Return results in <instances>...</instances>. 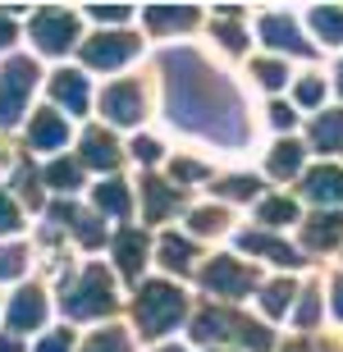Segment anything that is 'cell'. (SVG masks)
Wrapping results in <instances>:
<instances>
[{
  "label": "cell",
  "mask_w": 343,
  "mask_h": 352,
  "mask_svg": "<svg viewBox=\"0 0 343 352\" xmlns=\"http://www.w3.org/2000/svg\"><path fill=\"white\" fill-rule=\"evenodd\" d=\"M46 320V298H41L37 288H19L10 302V325L14 329H37Z\"/></svg>",
  "instance_id": "11"
},
{
  "label": "cell",
  "mask_w": 343,
  "mask_h": 352,
  "mask_svg": "<svg viewBox=\"0 0 343 352\" xmlns=\"http://www.w3.org/2000/svg\"><path fill=\"white\" fill-rule=\"evenodd\" d=\"M298 101H302V105H320V101H325V82H320L316 74H307V78L298 82Z\"/></svg>",
  "instance_id": "31"
},
{
  "label": "cell",
  "mask_w": 343,
  "mask_h": 352,
  "mask_svg": "<svg viewBox=\"0 0 343 352\" xmlns=\"http://www.w3.org/2000/svg\"><path fill=\"white\" fill-rule=\"evenodd\" d=\"M92 19H106V23H124V19H129V10H124V5H106V10H101V5H92Z\"/></svg>",
  "instance_id": "36"
},
{
  "label": "cell",
  "mask_w": 343,
  "mask_h": 352,
  "mask_svg": "<svg viewBox=\"0 0 343 352\" xmlns=\"http://www.w3.org/2000/svg\"><path fill=\"white\" fill-rule=\"evenodd\" d=\"M302 192L311 197V201H343V170H334V165L311 170L302 179Z\"/></svg>",
  "instance_id": "13"
},
{
  "label": "cell",
  "mask_w": 343,
  "mask_h": 352,
  "mask_svg": "<svg viewBox=\"0 0 343 352\" xmlns=\"http://www.w3.org/2000/svg\"><path fill=\"white\" fill-rule=\"evenodd\" d=\"M110 307H115V288H110V274L101 265H87L78 274V284L65 293V311L74 320H92V316L110 311Z\"/></svg>",
  "instance_id": "3"
},
{
  "label": "cell",
  "mask_w": 343,
  "mask_h": 352,
  "mask_svg": "<svg viewBox=\"0 0 343 352\" xmlns=\"http://www.w3.org/2000/svg\"><path fill=\"white\" fill-rule=\"evenodd\" d=\"M256 78H261V87H284V82H289V65H279V60H256Z\"/></svg>",
  "instance_id": "27"
},
{
  "label": "cell",
  "mask_w": 343,
  "mask_h": 352,
  "mask_svg": "<svg viewBox=\"0 0 343 352\" xmlns=\"http://www.w3.org/2000/svg\"><path fill=\"white\" fill-rule=\"evenodd\" d=\"M65 142H69V124H65V115H55V110H41V115L32 119V129H27V146H32V151H60Z\"/></svg>",
  "instance_id": "9"
},
{
  "label": "cell",
  "mask_w": 343,
  "mask_h": 352,
  "mask_svg": "<svg viewBox=\"0 0 343 352\" xmlns=\"http://www.w3.org/2000/svg\"><path fill=\"white\" fill-rule=\"evenodd\" d=\"M137 51H142V41L133 32H101V37L82 41V60L92 69H119V65H129Z\"/></svg>",
  "instance_id": "5"
},
{
  "label": "cell",
  "mask_w": 343,
  "mask_h": 352,
  "mask_svg": "<svg viewBox=\"0 0 343 352\" xmlns=\"http://www.w3.org/2000/svg\"><path fill=\"white\" fill-rule=\"evenodd\" d=\"M0 352H19V343H14V339H0Z\"/></svg>",
  "instance_id": "41"
},
{
  "label": "cell",
  "mask_w": 343,
  "mask_h": 352,
  "mask_svg": "<svg viewBox=\"0 0 343 352\" xmlns=\"http://www.w3.org/2000/svg\"><path fill=\"white\" fill-rule=\"evenodd\" d=\"M82 165H96V170H115L119 165V146L110 133L101 129H87L82 133Z\"/></svg>",
  "instance_id": "12"
},
{
  "label": "cell",
  "mask_w": 343,
  "mask_h": 352,
  "mask_svg": "<svg viewBox=\"0 0 343 352\" xmlns=\"http://www.w3.org/2000/svg\"><path fill=\"white\" fill-rule=\"evenodd\" d=\"M339 91H343V65H339Z\"/></svg>",
  "instance_id": "42"
},
{
  "label": "cell",
  "mask_w": 343,
  "mask_h": 352,
  "mask_svg": "<svg viewBox=\"0 0 343 352\" xmlns=\"http://www.w3.org/2000/svg\"><path fill=\"white\" fill-rule=\"evenodd\" d=\"M311 28H316L320 41L343 46V10H311Z\"/></svg>",
  "instance_id": "21"
},
{
  "label": "cell",
  "mask_w": 343,
  "mask_h": 352,
  "mask_svg": "<svg viewBox=\"0 0 343 352\" xmlns=\"http://www.w3.org/2000/svg\"><path fill=\"white\" fill-rule=\"evenodd\" d=\"M293 119L298 115H293L289 105H270V124H275V129H293Z\"/></svg>",
  "instance_id": "37"
},
{
  "label": "cell",
  "mask_w": 343,
  "mask_h": 352,
  "mask_svg": "<svg viewBox=\"0 0 343 352\" xmlns=\"http://www.w3.org/2000/svg\"><path fill=\"white\" fill-rule=\"evenodd\" d=\"M51 96L65 105L69 115H82L87 110V78H82L78 69H60L51 78Z\"/></svg>",
  "instance_id": "10"
},
{
  "label": "cell",
  "mask_w": 343,
  "mask_h": 352,
  "mask_svg": "<svg viewBox=\"0 0 343 352\" xmlns=\"http://www.w3.org/2000/svg\"><path fill=\"white\" fill-rule=\"evenodd\" d=\"M46 183L60 188V192H74L82 183V160H55L51 170H46Z\"/></svg>",
  "instance_id": "22"
},
{
  "label": "cell",
  "mask_w": 343,
  "mask_h": 352,
  "mask_svg": "<svg viewBox=\"0 0 343 352\" xmlns=\"http://www.w3.org/2000/svg\"><path fill=\"white\" fill-rule=\"evenodd\" d=\"M293 220H298V206H293L289 197H265L261 201V224L279 229V224H293Z\"/></svg>",
  "instance_id": "24"
},
{
  "label": "cell",
  "mask_w": 343,
  "mask_h": 352,
  "mask_svg": "<svg viewBox=\"0 0 343 352\" xmlns=\"http://www.w3.org/2000/svg\"><path fill=\"white\" fill-rule=\"evenodd\" d=\"M14 229H19V206H14L10 197L0 192V238H5V234H14Z\"/></svg>",
  "instance_id": "34"
},
{
  "label": "cell",
  "mask_w": 343,
  "mask_h": 352,
  "mask_svg": "<svg viewBox=\"0 0 343 352\" xmlns=\"http://www.w3.org/2000/svg\"><path fill=\"white\" fill-rule=\"evenodd\" d=\"M32 87H37V65L27 55H14L10 65L0 69V129L19 124V115L27 110Z\"/></svg>",
  "instance_id": "2"
},
{
  "label": "cell",
  "mask_w": 343,
  "mask_h": 352,
  "mask_svg": "<svg viewBox=\"0 0 343 352\" xmlns=\"http://www.w3.org/2000/svg\"><path fill=\"white\" fill-rule=\"evenodd\" d=\"M160 265H165V270H188V265H192V243L165 234L160 238Z\"/></svg>",
  "instance_id": "19"
},
{
  "label": "cell",
  "mask_w": 343,
  "mask_h": 352,
  "mask_svg": "<svg viewBox=\"0 0 343 352\" xmlns=\"http://www.w3.org/2000/svg\"><path fill=\"white\" fill-rule=\"evenodd\" d=\"M188 311L184 293L174 284H146L142 293H137V307H133V316H137V329H142V339H160L165 329H174V320Z\"/></svg>",
  "instance_id": "1"
},
{
  "label": "cell",
  "mask_w": 343,
  "mask_h": 352,
  "mask_svg": "<svg viewBox=\"0 0 343 352\" xmlns=\"http://www.w3.org/2000/svg\"><path fill=\"white\" fill-rule=\"evenodd\" d=\"M133 160H142V165H156L160 160V142H151V138H133Z\"/></svg>",
  "instance_id": "32"
},
{
  "label": "cell",
  "mask_w": 343,
  "mask_h": 352,
  "mask_svg": "<svg viewBox=\"0 0 343 352\" xmlns=\"http://www.w3.org/2000/svg\"><path fill=\"white\" fill-rule=\"evenodd\" d=\"M261 41L270 46V51H293V55L311 51V46L302 41V32H298V23L284 19V14H265V19H261Z\"/></svg>",
  "instance_id": "8"
},
{
  "label": "cell",
  "mask_w": 343,
  "mask_h": 352,
  "mask_svg": "<svg viewBox=\"0 0 343 352\" xmlns=\"http://www.w3.org/2000/svg\"><path fill=\"white\" fill-rule=\"evenodd\" d=\"M10 41H14V23L0 14V46H10Z\"/></svg>",
  "instance_id": "40"
},
{
  "label": "cell",
  "mask_w": 343,
  "mask_h": 352,
  "mask_svg": "<svg viewBox=\"0 0 343 352\" xmlns=\"http://www.w3.org/2000/svg\"><path fill=\"white\" fill-rule=\"evenodd\" d=\"M115 256H119V270L129 274V279H137V270H142L146 261V243L137 229H124V234L115 238Z\"/></svg>",
  "instance_id": "14"
},
{
  "label": "cell",
  "mask_w": 343,
  "mask_h": 352,
  "mask_svg": "<svg viewBox=\"0 0 343 352\" xmlns=\"http://www.w3.org/2000/svg\"><path fill=\"white\" fill-rule=\"evenodd\" d=\"M289 302H293V284H270L265 288V316H284L289 311Z\"/></svg>",
  "instance_id": "28"
},
{
  "label": "cell",
  "mask_w": 343,
  "mask_h": 352,
  "mask_svg": "<svg viewBox=\"0 0 343 352\" xmlns=\"http://www.w3.org/2000/svg\"><path fill=\"white\" fill-rule=\"evenodd\" d=\"M201 284L211 288L215 298H243V293L252 288V270H247V265H238L234 256H215L211 270L201 274Z\"/></svg>",
  "instance_id": "6"
},
{
  "label": "cell",
  "mask_w": 343,
  "mask_h": 352,
  "mask_svg": "<svg viewBox=\"0 0 343 352\" xmlns=\"http://www.w3.org/2000/svg\"><path fill=\"white\" fill-rule=\"evenodd\" d=\"M146 23L151 28H192L197 14L192 10H146Z\"/></svg>",
  "instance_id": "26"
},
{
  "label": "cell",
  "mask_w": 343,
  "mask_h": 352,
  "mask_svg": "<svg viewBox=\"0 0 343 352\" xmlns=\"http://www.w3.org/2000/svg\"><path fill=\"white\" fill-rule=\"evenodd\" d=\"M256 188H261L256 179H229L220 192H225V197H238V201H247V197H256Z\"/></svg>",
  "instance_id": "33"
},
{
  "label": "cell",
  "mask_w": 343,
  "mask_h": 352,
  "mask_svg": "<svg viewBox=\"0 0 343 352\" xmlns=\"http://www.w3.org/2000/svg\"><path fill=\"white\" fill-rule=\"evenodd\" d=\"M101 110H106V119H115V124H137L146 110L142 101V87L137 82H115V87L101 91Z\"/></svg>",
  "instance_id": "7"
},
{
  "label": "cell",
  "mask_w": 343,
  "mask_h": 352,
  "mask_svg": "<svg viewBox=\"0 0 343 352\" xmlns=\"http://www.w3.org/2000/svg\"><path fill=\"white\" fill-rule=\"evenodd\" d=\"M27 32H32V41H37V51H46V55H65V51H74L78 46V19L74 14H65V10H41L32 23H27Z\"/></svg>",
  "instance_id": "4"
},
{
  "label": "cell",
  "mask_w": 343,
  "mask_h": 352,
  "mask_svg": "<svg viewBox=\"0 0 343 352\" xmlns=\"http://www.w3.org/2000/svg\"><path fill=\"white\" fill-rule=\"evenodd\" d=\"M96 210H110V215H129V188L124 183H101L96 188Z\"/></svg>",
  "instance_id": "23"
},
{
  "label": "cell",
  "mask_w": 343,
  "mask_h": 352,
  "mask_svg": "<svg viewBox=\"0 0 343 352\" xmlns=\"http://www.w3.org/2000/svg\"><path fill=\"white\" fill-rule=\"evenodd\" d=\"M265 170L275 174V179H293V174L302 170V146L298 142H279L275 151H270V160H265Z\"/></svg>",
  "instance_id": "15"
},
{
  "label": "cell",
  "mask_w": 343,
  "mask_h": 352,
  "mask_svg": "<svg viewBox=\"0 0 343 352\" xmlns=\"http://www.w3.org/2000/svg\"><path fill=\"white\" fill-rule=\"evenodd\" d=\"M311 138H316L320 151H339V142H343V110H330V115H320L316 124H311Z\"/></svg>",
  "instance_id": "18"
},
{
  "label": "cell",
  "mask_w": 343,
  "mask_h": 352,
  "mask_svg": "<svg viewBox=\"0 0 343 352\" xmlns=\"http://www.w3.org/2000/svg\"><path fill=\"white\" fill-rule=\"evenodd\" d=\"M23 261H27V252H19V248H0V279H14V274H23Z\"/></svg>",
  "instance_id": "30"
},
{
  "label": "cell",
  "mask_w": 343,
  "mask_h": 352,
  "mask_svg": "<svg viewBox=\"0 0 343 352\" xmlns=\"http://www.w3.org/2000/svg\"><path fill=\"white\" fill-rule=\"evenodd\" d=\"M334 316H339V320H343V274H339V279H334Z\"/></svg>",
  "instance_id": "39"
},
{
  "label": "cell",
  "mask_w": 343,
  "mask_h": 352,
  "mask_svg": "<svg viewBox=\"0 0 343 352\" xmlns=\"http://www.w3.org/2000/svg\"><path fill=\"white\" fill-rule=\"evenodd\" d=\"M316 307H320V302H316V293H307V302H302V311H298V325H311V320H316Z\"/></svg>",
  "instance_id": "38"
},
{
  "label": "cell",
  "mask_w": 343,
  "mask_h": 352,
  "mask_svg": "<svg viewBox=\"0 0 343 352\" xmlns=\"http://www.w3.org/2000/svg\"><path fill=\"white\" fill-rule=\"evenodd\" d=\"M74 348V339H69V329H55L51 339H41L37 343V352H69Z\"/></svg>",
  "instance_id": "35"
},
{
  "label": "cell",
  "mask_w": 343,
  "mask_h": 352,
  "mask_svg": "<svg viewBox=\"0 0 343 352\" xmlns=\"http://www.w3.org/2000/svg\"><path fill=\"white\" fill-rule=\"evenodd\" d=\"M160 352H184V348H160Z\"/></svg>",
  "instance_id": "43"
},
{
  "label": "cell",
  "mask_w": 343,
  "mask_h": 352,
  "mask_svg": "<svg viewBox=\"0 0 343 352\" xmlns=\"http://www.w3.org/2000/svg\"><path fill=\"white\" fill-rule=\"evenodd\" d=\"M343 234V215H316V220L302 229L307 248H334V238Z\"/></svg>",
  "instance_id": "16"
},
{
  "label": "cell",
  "mask_w": 343,
  "mask_h": 352,
  "mask_svg": "<svg viewBox=\"0 0 343 352\" xmlns=\"http://www.w3.org/2000/svg\"><path fill=\"white\" fill-rule=\"evenodd\" d=\"M87 352H129V339H124V329H101V334H92Z\"/></svg>",
  "instance_id": "29"
},
{
  "label": "cell",
  "mask_w": 343,
  "mask_h": 352,
  "mask_svg": "<svg viewBox=\"0 0 343 352\" xmlns=\"http://www.w3.org/2000/svg\"><path fill=\"white\" fill-rule=\"evenodd\" d=\"M142 192H146V220H151V224H156L160 215H165V210L179 206V192H174L170 183H146Z\"/></svg>",
  "instance_id": "20"
},
{
  "label": "cell",
  "mask_w": 343,
  "mask_h": 352,
  "mask_svg": "<svg viewBox=\"0 0 343 352\" xmlns=\"http://www.w3.org/2000/svg\"><path fill=\"white\" fill-rule=\"evenodd\" d=\"M238 243H243L247 252H265L275 265H298V252L284 248V243H275V238H265V234H243Z\"/></svg>",
  "instance_id": "17"
},
{
  "label": "cell",
  "mask_w": 343,
  "mask_h": 352,
  "mask_svg": "<svg viewBox=\"0 0 343 352\" xmlns=\"http://www.w3.org/2000/svg\"><path fill=\"white\" fill-rule=\"evenodd\" d=\"M225 224H229V215L220 206H201V210H192V234H225Z\"/></svg>",
  "instance_id": "25"
}]
</instances>
